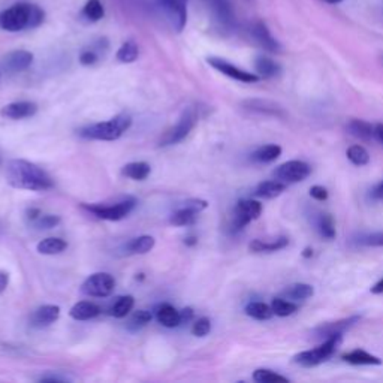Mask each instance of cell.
Wrapping results in <instances>:
<instances>
[{
    "label": "cell",
    "instance_id": "cell-16",
    "mask_svg": "<svg viewBox=\"0 0 383 383\" xmlns=\"http://www.w3.org/2000/svg\"><path fill=\"white\" fill-rule=\"evenodd\" d=\"M187 2L189 0H173L165 10L171 20V24L175 29V31H183L187 23Z\"/></svg>",
    "mask_w": 383,
    "mask_h": 383
},
{
    "label": "cell",
    "instance_id": "cell-39",
    "mask_svg": "<svg viewBox=\"0 0 383 383\" xmlns=\"http://www.w3.org/2000/svg\"><path fill=\"white\" fill-rule=\"evenodd\" d=\"M253 380L258 383H287L289 379L275 373L273 370H267V368H259L253 373Z\"/></svg>",
    "mask_w": 383,
    "mask_h": 383
},
{
    "label": "cell",
    "instance_id": "cell-25",
    "mask_svg": "<svg viewBox=\"0 0 383 383\" xmlns=\"http://www.w3.org/2000/svg\"><path fill=\"white\" fill-rule=\"evenodd\" d=\"M287 244H289V240L286 237H279L273 241H262V240H253L250 243L249 249L254 253H273L284 249Z\"/></svg>",
    "mask_w": 383,
    "mask_h": 383
},
{
    "label": "cell",
    "instance_id": "cell-47",
    "mask_svg": "<svg viewBox=\"0 0 383 383\" xmlns=\"http://www.w3.org/2000/svg\"><path fill=\"white\" fill-rule=\"evenodd\" d=\"M180 315H182V324H187L192 321V317H194V310L192 308H185V310L180 312Z\"/></svg>",
    "mask_w": 383,
    "mask_h": 383
},
{
    "label": "cell",
    "instance_id": "cell-13",
    "mask_svg": "<svg viewBox=\"0 0 383 383\" xmlns=\"http://www.w3.org/2000/svg\"><path fill=\"white\" fill-rule=\"evenodd\" d=\"M361 321V316H350L346 319H342V321H337L333 324H326L316 328L313 334L317 338H331L337 335H343L346 331H349L350 328L355 326Z\"/></svg>",
    "mask_w": 383,
    "mask_h": 383
},
{
    "label": "cell",
    "instance_id": "cell-28",
    "mask_svg": "<svg viewBox=\"0 0 383 383\" xmlns=\"http://www.w3.org/2000/svg\"><path fill=\"white\" fill-rule=\"evenodd\" d=\"M315 289L313 286L307 284V283H296L287 287V289L283 292V298L291 301H304L307 298L313 296Z\"/></svg>",
    "mask_w": 383,
    "mask_h": 383
},
{
    "label": "cell",
    "instance_id": "cell-4",
    "mask_svg": "<svg viewBox=\"0 0 383 383\" xmlns=\"http://www.w3.org/2000/svg\"><path fill=\"white\" fill-rule=\"evenodd\" d=\"M342 337L343 335H337V337H331V338H326L325 342L317 346L312 350H305V352H301L298 354L294 361L296 364H300L303 367H316L319 364L325 363V361H328L329 358H331L335 350H337V346L342 343Z\"/></svg>",
    "mask_w": 383,
    "mask_h": 383
},
{
    "label": "cell",
    "instance_id": "cell-24",
    "mask_svg": "<svg viewBox=\"0 0 383 383\" xmlns=\"http://www.w3.org/2000/svg\"><path fill=\"white\" fill-rule=\"evenodd\" d=\"M284 190H286V183L280 182V180H268V182H263L254 189V196L263 198V199H273L275 196L282 195Z\"/></svg>",
    "mask_w": 383,
    "mask_h": 383
},
{
    "label": "cell",
    "instance_id": "cell-54",
    "mask_svg": "<svg viewBox=\"0 0 383 383\" xmlns=\"http://www.w3.org/2000/svg\"><path fill=\"white\" fill-rule=\"evenodd\" d=\"M195 243H196V240L194 237H189L186 241V244H189V246H192V244H195Z\"/></svg>",
    "mask_w": 383,
    "mask_h": 383
},
{
    "label": "cell",
    "instance_id": "cell-53",
    "mask_svg": "<svg viewBox=\"0 0 383 383\" xmlns=\"http://www.w3.org/2000/svg\"><path fill=\"white\" fill-rule=\"evenodd\" d=\"M171 2H173V0H161V5H162L164 9H165V8H166L169 3H171Z\"/></svg>",
    "mask_w": 383,
    "mask_h": 383
},
{
    "label": "cell",
    "instance_id": "cell-1",
    "mask_svg": "<svg viewBox=\"0 0 383 383\" xmlns=\"http://www.w3.org/2000/svg\"><path fill=\"white\" fill-rule=\"evenodd\" d=\"M6 180L13 187L30 192H45L55 186L44 169L23 159H14L8 164Z\"/></svg>",
    "mask_w": 383,
    "mask_h": 383
},
{
    "label": "cell",
    "instance_id": "cell-37",
    "mask_svg": "<svg viewBox=\"0 0 383 383\" xmlns=\"http://www.w3.org/2000/svg\"><path fill=\"white\" fill-rule=\"evenodd\" d=\"M271 308L275 316L287 317L298 312V304H295L291 300H286V298H274L271 303Z\"/></svg>",
    "mask_w": 383,
    "mask_h": 383
},
{
    "label": "cell",
    "instance_id": "cell-10",
    "mask_svg": "<svg viewBox=\"0 0 383 383\" xmlns=\"http://www.w3.org/2000/svg\"><path fill=\"white\" fill-rule=\"evenodd\" d=\"M312 168L308 164L303 161H289L286 164H282L279 168H275L274 177L280 180V182L289 185V183H300L310 175Z\"/></svg>",
    "mask_w": 383,
    "mask_h": 383
},
{
    "label": "cell",
    "instance_id": "cell-32",
    "mask_svg": "<svg viewBox=\"0 0 383 383\" xmlns=\"http://www.w3.org/2000/svg\"><path fill=\"white\" fill-rule=\"evenodd\" d=\"M68 247V243L65 240L62 238H57V237H50V238H45L42 240L39 244H38V252L41 254H59L62 252H65Z\"/></svg>",
    "mask_w": 383,
    "mask_h": 383
},
{
    "label": "cell",
    "instance_id": "cell-11",
    "mask_svg": "<svg viewBox=\"0 0 383 383\" xmlns=\"http://www.w3.org/2000/svg\"><path fill=\"white\" fill-rule=\"evenodd\" d=\"M208 65L211 68H215L216 71H219L220 73H223V75H226L232 80L236 81H240V82H246V84H252V82H258L261 80L259 75H256V73H252V72H247V71H243L240 69L238 66L232 65V63H229L228 60L225 59H220V57H208L207 59Z\"/></svg>",
    "mask_w": 383,
    "mask_h": 383
},
{
    "label": "cell",
    "instance_id": "cell-31",
    "mask_svg": "<svg viewBox=\"0 0 383 383\" xmlns=\"http://www.w3.org/2000/svg\"><path fill=\"white\" fill-rule=\"evenodd\" d=\"M133 305H135V300H133L132 295L120 296V298H117V300L114 301V304L110 307V315L117 317V319L126 317L127 315L132 312Z\"/></svg>",
    "mask_w": 383,
    "mask_h": 383
},
{
    "label": "cell",
    "instance_id": "cell-6",
    "mask_svg": "<svg viewBox=\"0 0 383 383\" xmlns=\"http://www.w3.org/2000/svg\"><path fill=\"white\" fill-rule=\"evenodd\" d=\"M198 122V115L195 110H186L182 117H180V120L177 122L175 126H173L171 129H168L164 136L161 138V141H159V145L162 147H168V145H174L178 144L180 141H183L185 138L192 132L195 124Z\"/></svg>",
    "mask_w": 383,
    "mask_h": 383
},
{
    "label": "cell",
    "instance_id": "cell-51",
    "mask_svg": "<svg viewBox=\"0 0 383 383\" xmlns=\"http://www.w3.org/2000/svg\"><path fill=\"white\" fill-rule=\"evenodd\" d=\"M375 135H376V138L380 143H383V124L382 123L375 126Z\"/></svg>",
    "mask_w": 383,
    "mask_h": 383
},
{
    "label": "cell",
    "instance_id": "cell-44",
    "mask_svg": "<svg viewBox=\"0 0 383 383\" xmlns=\"http://www.w3.org/2000/svg\"><path fill=\"white\" fill-rule=\"evenodd\" d=\"M96 62H98V55H96V52L92 50L82 51L80 55V63L84 66H92Z\"/></svg>",
    "mask_w": 383,
    "mask_h": 383
},
{
    "label": "cell",
    "instance_id": "cell-36",
    "mask_svg": "<svg viewBox=\"0 0 383 383\" xmlns=\"http://www.w3.org/2000/svg\"><path fill=\"white\" fill-rule=\"evenodd\" d=\"M105 15V9L101 0H87L82 8V17L90 23H98Z\"/></svg>",
    "mask_w": 383,
    "mask_h": 383
},
{
    "label": "cell",
    "instance_id": "cell-35",
    "mask_svg": "<svg viewBox=\"0 0 383 383\" xmlns=\"http://www.w3.org/2000/svg\"><path fill=\"white\" fill-rule=\"evenodd\" d=\"M198 215H199V212L196 210L189 208V207L185 205L183 208L177 210L174 215L171 216V223L174 226H190L196 222Z\"/></svg>",
    "mask_w": 383,
    "mask_h": 383
},
{
    "label": "cell",
    "instance_id": "cell-2",
    "mask_svg": "<svg viewBox=\"0 0 383 383\" xmlns=\"http://www.w3.org/2000/svg\"><path fill=\"white\" fill-rule=\"evenodd\" d=\"M45 20V13L38 5L17 3L0 13V29L6 31H21L36 29Z\"/></svg>",
    "mask_w": 383,
    "mask_h": 383
},
{
    "label": "cell",
    "instance_id": "cell-29",
    "mask_svg": "<svg viewBox=\"0 0 383 383\" xmlns=\"http://www.w3.org/2000/svg\"><path fill=\"white\" fill-rule=\"evenodd\" d=\"M154 238L150 236H141L131 240L126 244V253L129 254H145L154 247Z\"/></svg>",
    "mask_w": 383,
    "mask_h": 383
},
{
    "label": "cell",
    "instance_id": "cell-15",
    "mask_svg": "<svg viewBox=\"0 0 383 383\" xmlns=\"http://www.w3.org/2000/svg\"><path fill=\"white\" fill-rule=\"evenodd\" d=\"M5 69L10 73L26 71L34 63V55L27 50H17L5 57Z\"/></svg>",
    "mask_w": 383,
    "mask_h": 383
},
{
    "label": "cell",
    "instance_id": "cell-43",
    "mask_svg": "<svg viewBox=\"0 0 383 383\" xmlns=\"http://www.w3.org/2000/svg\"><path fill=\"white\" fill-rule=\"evenodd\" d=\"M60 223V217L55 215H41L39 219L34 223V225L39 229H51L56 228Z\"/></svg>",
    "mask_w": 383,
    "mask_h": 383
},
{
    "label": "cell",
    "instance_id": "cell-30",
    "mask_svg": "<svg viewBox=\"0 0 383 383\" xmlns=\"http://www.w3.org/2000/svg\"><path fill=\"white\" fill-rule=\"evenodd\" d=\"M122 173L124 177L136 180V182H141V180H145L152 173V168L145 162H131L123 166Z\"/></svg>",
    "mask_w": 383,
    "mask_h": 383
},
{
    "label": "cell",
    "instance_id": "cell-17",
    "mask_svg": "<svg viewBox=\"0 0 383 383\" xmlns=\"http://www.w3.org/2000/svg\"><path fill=\"white\" fill-rule=\"evenodd\" d=\"M60 317V307L59 305H42L36 308L35 313L31 315L30 322L35 328H44L51 324H55Z\"/></svg>",
    "mask_w": 383,
    "mask_h": 383
},
{
    "label": "cell",
    "instance_id": "cell-8",
    "mask_svg": "<svg viewBox=\"0 0 383 383\" xmlns=\"http://www.w3.org/2000/svg\"><path fill=\"white\" fill-rule=\"evenodd\" d=\"M115 280L110 273H94L82 283L81 292L87 296L105 298L113 294Z\"/></svg>",
    "mask_w": 383,
    "mask_h": 383
},
{
    "label": "cell",
    "instance_id": "cell-38",
    "mask_svg": "<svg viewBox=\"0 0 383 383\" xmlns=\"http://www.w3.org/2000/svg\"><path fill=\"white\" fill-rule=\"evenodd\" d=\"M138 56H140V48H138L133 41L124 42L115 55L117 60L120 63H133L138 59Z\"/></svg>",
    "mask_w": 383,
    "mask_h": 383
},
{
    "label": "cell",
    "instance_id": "cell-19",
    "mask_svg": "<svg viewBox=\"0 0 383 383\" xmlns=\"http://www.w3.org/2000/svg\"><path fill=\"white\" fill-rule=\"evenodd\" d=\"M156 319L157 322L166 326V328H177L182 324V315L177 308L171 304H161L156 310Z\"/></svg>",
    "mask_w": 383,
    "mask_h": 383
},
{
    "label": "cell",
    "instance_id": "cell-42",
    "mask_svg": "<svg viewBox=\"0 0 383 383\" xmlns=\"http://www.w3.org/2000/svg\"><path fill=\"white\" fill-rule=\"evenodd\" d=\"M211 331V321L208 317H199L195 324L192 325V334L195 337H205Z\"/></svg>",
    "mask_w": 383,
    "mask_h": 383
},
{
    "label": "cell",
    "instance_id": "cell-20",
    "mask_svg": "<svg viewBox=\"0 0 383 383\" xmlns=\"http://www.w3.org/2000/svg\"><path fill=\"white\" fill-rule=\"evenodd\" d=\"M69 315L75 321H90L101 315V307L90 301H80L71 308Z\"/></svg>",
    "mask_w": 383,
    "mask_h": 383
},
{
    "label": "cell",
    "instance_id": "cell-40",
    "mask_svg": "<svg viewBox=\"0 0 383 383\" xmlns=\"http://www.w3.org/2000/svg\"><path fill=\"white\" fill-rule=\"evenodd\" d=\"M347 159L355 166H364L370 162V154L364 147L361 145H352L347 150Z\"/></svg>",
    "mask_w": 383,
    "mask_h": 383
},
{
    "label": "cell",
    "instance_id": "cell-18",
    "mask_svg": "<svg viewBox=\"0 0 383 383\" xmlns=\"http://www.w3.org/2000/svg\"><path fill=\"white\" fill-rule=\"evenodd\" d=\"M243 106L252 113H258V114H263V115H274V117L284 115L282 106H279L274 102H270V101L250 99V101H244Z\"/></svg>",
    "mask_w": 383,
    "mask_h": 383
},
{
    "label": "cell",
    "instance_id": "cell-7",
    "mask_svg": "<svg viewBox=\"0 0 383 383\" xmlns=\"http://www.w3.org/2000/svg\"><path fill=\"white\" fill-rule=\"evenodd\" d=\"M204 3L219 29L231 31L236 27V14L229 0H204Z\"/></svg>",
    "mask_w": 383,
    "mask_h": 383
},
{
    "label": "cell",
    "instance_id": "cell-41",
    "mask_svg": "<svg viewBox=\"0 0 383 383\" xmlns=\"http://www.w3.org/2000/svg\"><path fill=\"white\" fill-rule=\"evenodd\" d=\"M152 319H153V316H152L150 312L138 310L129 319V324H127V328H129L131 331H138V329L144 328L147 324H150Z\"/></svg>",
    "mask_w": 383,
    "mask_h": 383
},
{
    "label": "cell",
    "instance_id": "cell-14",
    "mask_svg": "<svg viewBox=\"0 0 383 383\" xmlns=\"http://www.w3.org/2000/svg\"><path fill=\"white\" fill-rule=\"evenodd\" d=\"M36 111H38V105L35 102L21 101V102H13V103L5 105L3 108L0 110V115L10 120H21V119L34 117Z\"/></svg>",
    "mask_w": 383,
    "mask_h": 383
},
{
    "label": "cell",
    "instance_id": "cell-12",
    "mask_svg": "<svg viewBox=\"0 0 383 383\" xmlns=\"http://www.w3.org/2000/svg\"><path fill=\"white\" fill-rule=\"evenodd\" d=\"M249 34H250L252 39L265 51H268V52H280L282 51L280 42L271 35L270 29L267 27V24L263 23V21H254V23H252L250 29H249Z\"/></svg>",
    "mask_w": 383,
    "mask_h": 383
},
{
    "label": "cell",
    "instance_id": "cell-21",
    "mask_svg": "<svg viewBox=\"0 0 383 383\" xmlns=\"http://www.w3.org/2000/svg\"><path fill=\"white\" fill-rule=\"evenodd\" d=\"M254 69H256L258 75L261 78H274L280 75L282 72L279 63L267 56H258L256 59H254Z\"/></svg>",
    "mask_w": 383,
    "mask_h": 383
},
{
    "label": "cell",
    "instance_id": "cell-5",
    "mask_svg": "<svg viewBox=\"0 0 383 383\" xmlns=\"http://www.w3.org/2000/svg\"><path fill=\"white\" fill-rule=\"evenodd\" d=\"M136 205V201L132 198H126L123 201L115 202V204H84L82 208H86L92 215H94L98 219L102 220H110V222H117L127 217L132 212V210Z\"/></svg>",
    "mask_w": 383,
    "mask_h": 383
},
{
    "label": "cell",
    "instance_id": "cell-49",
    "mask_svg": "<svg viewBox=\"0 0 383 383\" xmlns=\"http://www.w3.org/2000/svg\"><path fill=\"white\" fill-rule=\"evenodd\" d=\"M41 216V211L38 208H30L27 210V219L30 220V223H35Z\"/></svg>",
    "mask_w": 383,
    "mask_h": 383
},
{
    "label": "cell",
    "instance_id": "cell-52",
    "mask_svg": "<svg viewBox=\"0 0 383 383\" xmlns=\"http://www.w3.org/2000/svg\"><path fill=\"white\" fill-rule=\"evenodd\" d=\"M324 2H326V3H329V5H337V3H340V2H343V0H324Z\"/></svg>",
    "mask_w": 383,
    "mask_h": 383
},
{
    "label": "cell",
    "instance_id": "cell-23",
    "mask_svg": "<svg viewBox=\"0 0 383 383\" xmlns=\"http://www.w3.org/2000/svg\"><path fill=\"white\" fill-rule=\"evenodd\" d=\"M347 132L358 138V140H363V141H370L371 138H376L375 135V126L368 123V122H364V120H350L347 123Z\"/></svg>",
    "mask_w": 383,
    "mask_h": 383
},
{
    "label": "cell",
    "instance_id": "cell-3",
    "mask_svg": "<svg viewBox=\"0 0 383 383\" xmlns=\"http://www.w3.org/2000/svg\"><path fill=\"white\" fill-rule=\"evenodd\" d=\"M132 124L131 115L127 114H119L114 119L108 122L94 123L90 126L82 127L78 132L84 140H93V141H115L129 129Z\"/></svg>",
    "mask_w": 383,
    "mask_h": 383
},
{
    "label": "cell",
    "instance_id": "cell-9",
    "mask_svg": "<svg viewBox=\"0 0 383 383\" xmlns=\"http://www.w3.org/2000/svg\"><path fill=\"white\" fill-rule=\"evenodd\" d=\"M262 212V204L254 199H241L233 210V231H241L244 226H247L250 222L256 220Z\"/></svg>",
    "mask_w": 383,
    "mask_h": 383
},
{
    "label": "cell",
    "instance_id": "cell-33",
    "mask_svg": "<svg viewBox=\"0 0 383 383\" xmlns=\"http://www.w3.org/2000/svg\"><path fill=\"white\" fill-rule=\"evenodd\" d=\"M315 226L317 232L326 240H333L335 237V226H334V220L329 215H325V212H319L315 219Z\"/></svg>",
    "mask_w": 383,
    "mask_h": 383
},
{
    "label": "cell",
    "instance_id": "cell-34",
    "mask_svg": "<svg viewBox=\"0 0 383 383\" xmlns=\"http://www.w3.org/2000/svg\"><path fill=\"white\" fill-rule=\"evenodd\" d=\"M246 315L253 319H256V321H268V319H271L274 316V312H273L271 305L265 304V303H259V301H253L246 305Z\"/></svg>",
    "mask_w": 383,
    "mask_h": 383
},
{
    "label": "cell",
    "instance_id": "cell-27",
    "mask_svg": "<svg viewBox=\"0 0 383 383\" xmlns=\"http://www.w3.org/2000/svg\"><path fill=\"white\" fill-rule=\"evenodd\" d=\"M282 154V147L275 144H268L259 147L256 152L252 154V159L258 164H271Z\"/></svg>",
    "mask_w": 383,
    "mask_h": 383
},
{
    "label": "cell",
    "instance_id": "cell-48",
    "mask_svg": "<svg viewBox=\"0 0 383 383\" xmlns=\"http://www.w3.org/2000/svg\"><path fill=\"white\" fill-rule=\"evenodd\" d=\"M9 283V275L5 271H0V294H2Z\"/></svg>",
    "mask_w": 383,
    "mask_h": 383
},
{
    "label": "cell",
    "instance_id": "cell-45",
    "mask_svg": "<svg viewBox=\"0 0 383 383\" xmlns=\"http://www.w3.org/2000/svg\"><path fill=\"white\" fill-rule=\"evenodd\" d=\"M310 196L316 201H326L328 199V190L322 186H313L310 189Z\"/></svg>",
    "mask_w": 383,
    "mask_h": 383
},
{
    "label": "cell",
    "instance_id": "cell-22",
    "mask_svg": "<svg viewBox=\"0 0 383 383\" xmlns=\"http://www.w3.org/2000/svg\"><path fill=\"white\" fill-rule=\"evenodd\" d=\"M345 363H349L352 366H382V359L371 355L363 349H355L352 352H349L342 356Z\"/></svg>",
    "mask_w": 383,
    "mask_h": 383
},
{
    "label": "cell",
    "instance_id": "cell-50",
    "mask_svg": "<svg viewBox=\"0 0 383 383\" xmlns=\"http://www.w3.org/2000/svg\"><path fill=\"white\" fill-rule=\"evenodd\" d=\"M371 294H375V295L383 294V279L380 282H377L373 287H371Z\"/></svg>",
    "mask_w": 383,
    "mask_h": 383
},
{
    "label": "cell",
    "instance_id": "cell-46",
    "mask_svg": "<svg viewBox=\"0 0 383 383\" xmlns=\"http://www.w3.org/2000/svg\"><path fill=\"white\" fill-rule=\"evenodd\" d=\"M370 196L373 201H383V182L376 185L370 192Z\"/></svg>",
    "mask_w": 383,
    "mask_h": 383
},
{
    "label": "cell",
    "instance_id": "cell-26",
    "mask_svg": "<svg viewBox=\"0 0 383 383\" xmlns=\"http://www.w3.org/2000/svg\"><path fill=\"white\" fill-rule=\"evenodd\" d=\"M352 246L355 247H383V232H363L352 238Z\"/></svg>",
    "mask_w": 383,
    "mask_h": 383
}]
</instances>
